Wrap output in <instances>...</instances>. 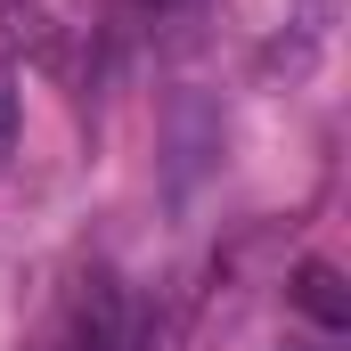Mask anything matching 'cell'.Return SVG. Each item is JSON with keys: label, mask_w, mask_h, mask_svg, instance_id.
<instances>
[{"label": "cell", "mask_w": 351, "mask_h": 351, "mask_svg": "<svg viewBox=\"0 0 351 351\" xmlns=\"http://www.w3.org/2000/svg\"><path fill=\"white\" fill-rule=\"evenodd\" d=\"M123 343H131V294H123V278L114 269H82L58 294L41 351H123Z\"/></svg>", "instance_id": "obj_1"}, {"label": "cell", "mask_w": 351, "mask_h": 351, "mask_svg": "<svg viewBox=\"0 0 351 351\" xmlns=\"http://www.w3.org/2000/svg\"><path fill=\"white\" fill-rule=\"evenodd\" d=\"M294 302H302L327 335H343V327H351V286L335 278V262H302V269H294Z\"/></svg>", "instance_id": "obj_2"}, {"label": "cell", "mask_w": 351, "mask_h": 351, "mask_svg": "<svg viewBox=\"0 0 351 351\" xmlns=\"http://www.w3.org/2000/svg\"><path fill=\"white\" fill-rule=\"evenodd\" d=\"M0 41H49L41 0H0Z\"/></svg>", "instance_id": "obj_3"}, {"label": "cell", "mask_w": 351, "mask_h": 351, "mask_svg": "<svg viewBox=\"0 0 351 351\" xmlns=\"http://www.w3.org/2000/svg\"><path fill=\"white\" fill-rule=\"evenodd\" d=\"M8 156H16V66L0 58V172H8Z\"/></svg>", "instance_id": "obj_4"}]
</instances>
